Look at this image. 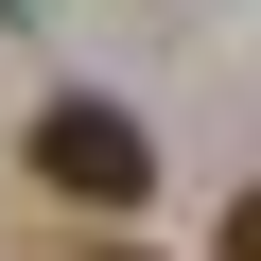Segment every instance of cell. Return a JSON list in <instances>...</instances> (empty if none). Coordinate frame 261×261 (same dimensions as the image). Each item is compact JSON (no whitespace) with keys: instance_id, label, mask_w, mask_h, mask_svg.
Returning a JSON list of instances; mask_svg holds the SVG:
<instances>
[{"instance_id":"1","label":"cell","mask_w":261,"mask_h":261,"mask_svg":"<svg viewBox=\"0 0 261 261\" xmlns=\"http://www.w3.org/2000/svg\"><path fill=\"white\" fill-rule=\"evenodd\" d=\"M18 157H35V192H70V209H140V192H157V140H140L122 105H87V87L35 105V140H18Z\"/></svg>"},{"instance_id":"2","label":"cell","mask_w":261,"mask_h":261,"mask_svg":"<svg viewBox=\"0 0 261 261\" xmlns=\"http://www.w3.org/2000/svg\"><path fill=\"white\" fill-rule=\"evenodd\" d=\"M209 261H261V192H226V226H209Z\"/></svg>"}]
</instances>
